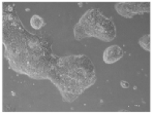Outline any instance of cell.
<instances>
[{"label": "cell", "instance_id": "cell-4", "mask_svg": "<svg viewBox=\"0 0 153 114\" xmlns=\"http://www.w3.org/2000/svg\"><path fill=\"white\" fill-rule=\"evenodd\" d=\"M116 12L124 18H132L134 15H141L150 10L149 2H119L115 4Z\"/></svg>", "mask_w": 153, "mask_h": 114}, {"label": "cell", "instance_id": "cell-3", "mask_svg": "<svg viewBox=\"0 0 153 114\" xmlns=\"http://www.w3.org/2000/svg\"><path fill=\"white\" fill-rule=\"evenodd\" d=\"M76 40L96 37L103 41H112L116 36V27L112 18H107L98 10L92 8L84 13L74 28Z\"/></svg>", "mask_w": 153, "mask_h": 114}, {"label": "cell", "instance_id": "cell-8", "mask_svg": "<svg viewBox=\"0 0 153 114\" xmlns=\"http://www.w3.org/2000/svg\"><path fill=\"white\" fill-rule=\"evenodd\" d=\"M120 84H121V86H122L123 88H127L128 86H129V84H128L126 81H124V80H122V81L120 82Z\"/></svg>", "mask_w": 153, "mask_h": 114}, {"label": "cell", "instance_id": "cell-7", "mask_svg": "<svg viewBox=\"0 0 153 114\" xmlns=\"http://www.w3.org/2000/svg\"><path fill=\"white\" fill-rule=\"evenodd\" d=\"M139 44L143 48V50L149 51L150 50V35L147 34L145 36L141 37L139 40Z\"/></svg>", "mask_w": 153, "mask_h": 114}, {"label": "cell", "instance_id": "cell-1", "mask_svg": "<svg viewBox=\"0 0 153 114\" xmlns=\"http://www.w3.org/2000/svg\"><path fill=\"white\" fill-rule=\"evenodd\" d=\"M2 41L4 56L16 72L35 79L48 78L58 57L51 53L50 43L45 38L26 31L12 12H3Z\"/></svg>", "mask_w": 153, "mask_h": 114}, {"label": "cell", "instance_id": "cell-6", "mask_svg": "<svg viewBox=\"0 0 153 114\" xmlns=\"http://www.w3.org/2000/svg\"><path fill=\"white\" fill-rule=\"evenodd\" d=\"M30 25L33 29H35V30H39L42 27L45 26V22L42 17H39V15H34L33 17H31V19H30Z\"/></svg>", "mask_w": 153, "mask_h": 114}, {"label": "cell", "instance_id": "cell-2", "mask_svg": "<svg viewBox=\"0 0 153 114\" xmlns=\"http://www.w3.org/2000/svg\"><path fill=\"white\" fill-rule=\"evenodd\" d=\"M66 102H73L95 82L94 67L86 56L57 58L48 75Z\"/></svg>", "mask_w": 153, "mask_h": 114}, {"label": "cell", "instance_id": "cell-5", "mask_svg": "<svg viewBox=\"0 0 153 114\" xmlns=\"http://www.w3.org/2000/svg\"><path fill=\"white\" fill-rule=\"evenodd\" d=\"M123 50L119 45H111L103 53V61L107 64H113L123 57Z\"/></svg>", "mask_w": 153, "mask_h": 114}]
</instances>
